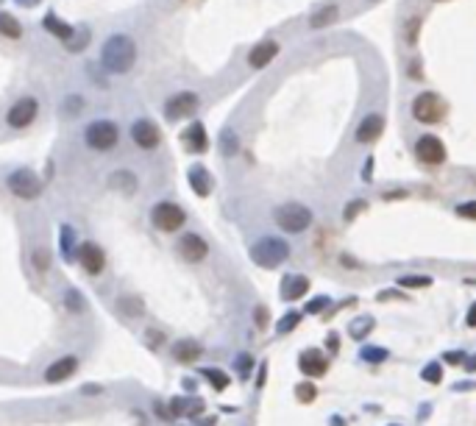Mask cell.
<instances>
[{
	"mask_svg": "<svg viewBox=\"0 0 476 426\" xmlns=\"http://www.w3.org/2000/svg\"><path fill=\"white\" fill-rule=\"evenodd\" d=\"M101 62L109 73H128L134 67L137 62V45H134V39L131 36H125V34H114L103 42V51H101Z\"/></svg>",
	"mask_w": 476,
	"mask_h": 426,
	"instance_id": "obj_1",
	"label": "cell"
},
{
	"mask_svg": "<svg viewBox=\"0 0 476 426\" xmlns=\"http://www.w3.org/2000/svg\"><path fill=\"white\" fill-rule=\"evenodd\" d=\"M273 221H276V226L281 231L301 234V231H307L312 226V209L304 206V203L290 201V203H281V206L273 209Z\"/></svg>",
	"mask_w": 476,
	"mask_h": 426,
	"instance_id": "obj_2",
	"label": "cell"
},
{
	"mask_svg": "<svg viewBox=\"0 0 476 426\" xmlns=\"http://www.w3.org/2000/svg\"><path fill=\"white\" fill-rule=\"evenodd\" d=\"M287 257H290V245L281 237H262L251 248V260L259 268H268V271H273L281 262H287Z\"/></svg>",
	"mask_w": 476,
	"mask_h": 426,
	"instance_id": "obj_3",
	"label": "cell"
},
{
	"mask_svg": "<svg viewBox=\"0 0 476 426\" xmlns=\"http://www.w3.org/2000/svg\"><path fill=\"white\" fill-rule=\"evenodd\" d=\"M117 140H120V129L112 120H95L84 131V142L92 151H112L117 145Z\"/></svg>",
	"mask_w": 476,
	"mask_h": 426,
	"instance_id": "obj_4",
	"label": "cell"
},
{
	"mask_svg": "<svg viewBox=\"0 0 476 426\" xmlns=\"http://www.w3.org/2000/svg\"><path fill=\"white\" fill-rule=\"evenodd\" d=\"M443 114H446V103L438 92H421L412 101V117L423 125H435L438 120H443Z\"/></svg>",
	"mask_w": 476,
	"mask_h": 426,
	"instance_id": "obj_5",
	"label": "cell"
},
{
	"mask_svg": "<svg viewBox=\"0 0 476 426\" xmlns=\"http://www.w3.org/2000/svg\"><path fill=\"white\" fill-rule=\"evenodd\" d=\"M151 221L159 231H179L184 226V209L179 203H173V201H162L151 209Z\"/></svg>",
	"mask_w": 476,
	"mask_h": 426,
	"instance_id": "obj_6",
	"label": "cell"
},
{
	"mask_svg": "<svg viewBox=\"0 0 476 426\" xmlns=\"http://www.w3.org/2000/svg\"><path fill=\"white\" fill-rule=\"evenodd\" d=\"M9 190L23 201H34L42 195V181L36 173H31V170H14L9 176Z\"/></svg>",
	"mask_w": 476,
	"mask_h": 426,
	"instance_id": "obj_7",
	"label": "cell"
},
{
	"mask_svg": "<svg viewBox=\"0 0 476 426\" xmlns=\"http://www.w3.org/2000/svg\"><path fill=\"white\" fill-rule=\"evenodd\" d=\"M415 156L418 162L423 164H443L446 162V145L440 137L435 134H423L418 142H415Z\"/></svg>",
	"mask_w": 476,
	"mask_h": 426,
	"instance_id": "obj_8",
	"label": "cell"
},
{
	"mask_svg": "<svg viewBox=\"0 0 476 426\" xmlns=\"http://www.w3.org/2000/svg\"><path fill=\"white\" fill-rule=\"evenodd\" d=\"M75 257H78L84 273H90V276H98V273L106 268V253H103V248L95 245V242H84V245L75 251Z\"/></svg>",
	"mask_w": 476,
	"mask_h": 426,
	"instance_id": "obj_9",
	"label": "cell"
},
{
	"mask_svg": "<svg viewBox=\"0 0 476 426\" xmlns=\"http://www.w3.org/2000/svg\"><path fill=\"white\" fill-rule=\"evenodd\" d=\"M195 109H198V95H195V92H179V95H173V98L164 103V117L176 123V120L190 117Z\"/></svg>",
	"mask_w": 476,
	"mask_h": 426,
	"instance_id": "obj_10",
	"label": "cell"
},
{
	"mask_svg": "<svg viewBox=\"0 0 476 426\" xmlns=\"http://www.w3.org/2000/svg\"><path fill=\"white\" fill-rule=\"evenodd\" d=\"M36 112H39V103H36L34 98H20V101L9 109V117H6V120H9L12 129H25V125L34 123Z\"/></svg>",
	"mask_w": 476,
	"mask_h": 426,
	"instance_id": "obj_11",
	"label": "cell"
},
{
	"mask_svg": "<svg viewBox=\"0 0 476 426\" xmlns=\"http://www.w3.org/2000/svg\"><path fill=\"white\" fill-rule=\"evenodd\" d=\"M179 253L184 262H203L206 253H209V245L201 234H184L179 240Z\"/></svg>",
	"mask_w": 476,
	"mask_h": 426,
	"instance_id": "obj_12",
	"label": "cell"
},
{
	"mask_svg": "<svg viewBox=\"0 0 476 426\" xmlns=\"http://www.w3.org/2000/svg\"><path fill=\"white\" fill-rule=\"evenodd\" d=\"M131 140H134L140 148L151 151V148H156V145L162 142V134H159V129H156V123H151V120H137V123L131 125Z\"/></svg>",
	"mask_w": 476,
	"mask_h": 426,
	"instance_id": "obj_13",
	"label": "cell"
},
{
	"mask_svg": "<svg viewBox=\"0 0 476 426\" xmlns=\"http://www.w3.org/2000/svg\"><path fill=\"white\" fill-rule=\"evenodd\" d=\"M276 56H279V42H276V39H265V42H259V45L251 48L248 64H251L253 70H262V67H268Z\"/></svg>",
	"mask_w": 476,
	"mask_h": 426,
	"instance_id": "obj_14",
	"label": "cell"
},
{
	"mask_svg": "<svg viewBox=\"0 0 476 426\" xmlns=\"http://www.w3.org/2000/svg\"><path fill=\"white\" fill-rule=\"evenodd\" d=\"M381 131H384V117L376 114V112H371V114H365L362 123L357 125V142H362V145L376 142V140L381 137Z\"/></svg>",
	"mask_w": 476,
	"mask_h": 426,
	"instance_id": "obj_15",
	"label": "cell"
},
{
	"mask_svg": "<svg viewBox=\"0 0 476 426\" xmlns=\"http://www.w3.org/2000/svg\"><path fill=\"white\" fill-rule=\"evenodd\" d=\"M298 368H301V373H307V376H312V379H321V376H326L329 362L323 360V354H321V351L307 349L304 354L298 357Z\"/></svg>",
	"mask_w": 476,
	"mask_h": 426,
	"instance_id": "obj_16",
	"label": "cell"
},
{
	"mask_svg": "<svg viewBox=\"0 0 476 426\" xmlns=\"http://www.w3.org/2000/svg\"><path fill=\"white\" fill-rule=\"evenodd\" d=\"M181 142L190 153H203L209 148V137H206L203 123H190L184 129V134H181Z\"/></svg>",
	"mask_w": 476,
	"mask_h": 426,
	"instance_id": "obj_17",
	"label": "cell"
},
{
	"mask_svg": "<svg viewBox=\"0 0 476 426\" xmlns=\"http://www.w3.org/2000/svg\"><path fill=\"white\" fill-rule=\"evenodd\" d=\"M75 371H78V360L75 357H59L53 365H48L45 381H51V385H59V381H67Z\"/></svg>",
	"mask_w": 476,
	"mask_h": 426,
	"instance_id": "obj_18",
	"label": "cell"
},
{
	"mask_svg": "<svg viewBox=\"0 0 476 426\" xmlns=\"http://www.w3.org/2000/svg\"><path fill=\"white\" fill-rule=\"evenodd\" d=\"M310 292V279L301 276V273H292V276H284L281 281V298L284 301H298L301 295Z\"/></svg>",
	"mask_w": 476,
	"mask_h": 426,
	"instance_id": "obj_19",
	"label": "cell"
},
{
	"mask_svg": "<svg viewBox=\"0 0 476 426\" xmlns=\"http://www.w3.org/2000/svg\"><path fill=\"white\" fill-rule=\"evenodd\" d=\"M203 354V349H201V343L198 340H179L176 346H173V357H176L179 362H184V365H190V362H195L198 357Z\"/></svg>",
	"mask_w": 476,
	"mask_h": 426,
	"instance_id": "obj_20",
	"label": "cell"
},
{
	"mask_svg": "<svg viewBox=\"0 0 476 426\" xmlns=\"http://www.w3.org/2000/svg\"><path fill=\"white\" fill-rule=\"evenodd\" d=\"M187 179H190V187H192V192L195 195H201V198H206L209 192H212V176L206 173L203 167H190V173H187Z\"/></svg>",
	"mask_w": 476,
	"mask_h": 426,
	"instance_id": "obj_21",
	"label": "cell"
},
{
	"mask_svg": "<svg viewBox=\"0 0 476 426\" xmlns=\"http://www.w3.org/2000/svg\"><path fill=\"white\" fill-rule=\"evenodd\" d=\"M42 25H45V31H51L53 36H59L64 45H70L73 42V36H75V31H73V25H67V23H62L56 14H45V20H42Z\"/></svg>",
	"mask_w": 476,
	"mask_h": 426,
	"instance_id": "obj_22",
	"label": "cell"
},
{
	"mask_svg": "<svg viewBox=\"0 0 476 426\" xmlns=\"http://www.w3.org/2000/svg\"><path fill=\"white\" fill-rule=\"evenodd\" d=\"M117 307L128 318H142L145 315V304H142V298H137V295H120Z\"/></svg>",
	"mask_w": 476,
	"mask_h": 426,
	"instance_id": "obj_23",
	"label": "cell"
},
{
	"mask_svg": "<svg viewBox=\"0 0 476 426\" xmlns=\"http://www.w3.org/2000/svg\"><path fill=\"white\" fill-rule=\"evenodd\" d=\"M340 17V9L331 3V6H323V9H318L312 17H310V28H326V25H331L334 20Z\"/></svg>",
	"mask_w": 476,
	"mask_h": 426,
	"instance_id": "obj_24",
	"label": "cell"
},
{
	"mask_svg": "<svg viewBox=\"0 0 476 426\" xmlns=\"http://www.w3.org/2000/svg\"><path fill=\"white\" fill-rule=\"evenodd\" d=\"M109 184L114 190H123V192H134L137 190V179H134L131 170H117V173H112Z\"/></svg>",
	"mask_w": 476,
	"mask_h": 426,
	"instance_id": "obj_25",
	"label": "cell"
},
{
	"mask_svg": "<svg viewBox=\"0 0 476 426\" xmlns=\"http://www.w3.org/2000/svg\"><path fill=\"white\" fill-rule=\"evenodd\" d=\"M0 34L9 36V39H20L23 36V25L17 23V17L6 14V12H0Z\"/></svg>",
	"mask_w": 476,
	"mask_h": 426,
	"instance_id": "obj_26",
	"label": "cell"
},
{
	"mask_svg": "<svg viewBox=\"0 0 476 426\" xmlns=\"http://www.w3.org/2000/svg\"><path fill=\"white\" fill-rule=\"evenodd\" d=\"M201 373H203V379H206L218 393H223V390L229 388V376H226L223 371H218V368H203Z\"/></svg>",
	"mask_w": 476,
	"mask_h": 426,
	"instance_id": "obj_27",
	"label": "cell"
},
{
	"mask_svg": "<svg viewBox=\"0 0 476 426\" xmlns=\"http://www.w3.org/2000/svg\"><path fill=\"white\" fill-rule=\"evenodd\" d=\"M371 329H373V318H371V315H360L357 321H351L349 334H351L354 340H362L365 334H371Z\"/></svg>",
	"mask_w": 476,
	"mask_h": 426,
	"instance_id": "obj_28",
	"label": "cell"
},
{
	"mask_svg": "<svg viewBox=\"0 0 476 426\" xmlns=\"http://www.w3.org/2000/svg\"><path fill=\"white\" fill-rule=\"evenodd\" d=\"M387 357H390V351L381 349V346H365V349H362V360H365V362L379 365V362H384Z\"/></svg>",
	"mask_w": 476,
	"mask_h": 426,
	"instance_id": "obj_29",
	"label": "cell"
},
{
	"mask_svg": "<svg viewBox=\"0 0 476 426\" xmlns=\"http://www.w3.org/2000/svg\"><path fill=\"white\" fill-rule=\"evenodd\" d=\"M429 284H435L429 276H401L399 279V287H404V290H423Z\"/></svg>",
	"mask_w": 476,
	"mask_h": 426,
	"instance_id": "obj_30",
	"label": "cell"
},
{
	"mask_svg": "<svg viewBox=\"0 0 476 426\" xmlns=\"http://www.w3.org/2000/svg\"><path fill=\"white\" fill-rule=\"evenodd\" d=\"M423 381H429V385H440L443 381V368H440V362H429L426 368H423Z\"/></svg>",
	"mask_w": 476,
	"mask_h": 426,
	"instance_id": "obj_31",
	"label": "cell"
},
{
	"mask_svg": "<svg viewBox=\"0 0 476 426\" xmlns=\"http://www.w3.org/2000/svg\"><path fill=\"white\" fill-rule=\"evenodd\" d=\"M64 307L70 310V312H84V298H81V292H75V290H67L64 292Z\"/></svg>",
	"mask_w": 476,
	"mask_h": 426,
	"instance_id": "obj_32",
	"label": "cell"
},
{
	"mask_svg": "<svg viewBox=\"0 0 476 426\" xmlns=\"http://www.w3.org/2000/svg\"><path fill=\"white\" fill-rule=\"evenodd\" d=\"M295 396L304 401V404H310V401H315V396H318V390H315V385H310V381H304V385H298L295 388Z\"/></svg>",
	"mask_w": 476,
	"mask_h": 426,
	"instance_id": "obj_33",
	"label": "cell"
},
{
	"mask_svg": "<svg viewBox=\"0 0 476 426\" xmlns=\"http://www.w3.org/2000/svg\"><path fill=\"white\" fill-rule=\"evenodd\" d=\"M298 323H301V312H287V315L279 321V331L287 334V331H292Z\"/></svg>",
	"mask_w": 476,
	"mask_h": 426,
	"instance_id": "obj_34",
	"label": "cell"
},
{
	"mask_svg": "<svg viewBox=\"0 0 476 426\" xmlns=\"http://www.w3.org/2000/svg\"><path fill=\"white\" fill-rule=\"evenodd\" d=\"M329 304H331L329 295H318V298H312V301L307 304V312H310V315H318V312H323Z\"/></svg>",
	"mask_w": 476,
	"mask_h": 426,
	"instance_id": "obj_35",
	"label": "cell"
},
{
	"mask_svg": "<svg viewBox=\"0 0 476 426\" xmlns=\"http://www.w3.org/2000/svg\"><path fill=\"white\" fill-rule=\"evenodd\" d=\"M73 229L70 226H62V253H64V257H70V253H73Z\"/></svg>",
	"mask_w": 476,
	"mask_h": 426,
	"instance_id": "obj_36",
	"label": "cell"
},
{
	"mask_svg": "<svg viewBox=\"0 0 476 426\" xmlns=\"http://www.w3.org/2000/svg\"><path fill=\"white\" fill-rule=\"evenodd\" d=\"M457 215L460 218H468V221H476V201H465L457 206Z\"/></svg>",
	"mask_w": 476,
	"mask_h": 426,
	"instance_id": "obj_37",
	"label": "cell"
},
{
	"mask_svg": "<svg viewBox=\"0 0 476 426\" xmlns=\"http://www.w3.org/2000/svg\"><path fill=\"white\" fill-rule=\"evenodd\" d=\"M362 209H368V203H365V201H354V203H349V206L342 209V218H345V221H354L357 212H362Z\"/></svg>",
	"mask_w": 476,
	"mask_h": 426,
	"instance_id": "obj_38",
	"label": "cell"
},
{
	"mask_svg": "<svg viewBox=\"0 0 476 426\" xmlns=\"http://www.w3.org/2000/svg\"><path fill=\"white\" fill-rule=\"evenodd\" d=\"M34 265H36V271H48L51 268V257L45 251H36L34 253Z\"/></svg>",
	"mask_w": 476,
	"mask_h": 426,
	"instance_id": "obj_39",
	"label": "cell"
},
{
	"mask_svg": "<svg viewBox=\"0 0 476 426\" xmlns=\"http://www.w3.org/2000/svg\"><path fill=\"white\" fill-rule=\"evenodd\" d=\"M221 142H223V148H226V153H229V156H231V153H237V137H234L231 131H223Z\"/></svg>",
	"mask_w": 476,
	"mask_h": 426,
	"instance_id": "obj_40",
	"label": "cell"
},
{
	"mask_svg": "<svg viewBox=\"0 0 476 426\" xmlns=\"http://www.w3.org/2000/svg\"><path fill=\"white\" fill-rule=\"evenodd\" d=\"M234 365H237V371H240V376H248V373H251V365H253V360H251L248 354H240Z\"/></svg>",
	"mask_w": 476,
	"mask_h": 426,
	"instance_id": "obj_41",
	"label": "cell"
},
{
	"mask_svg": "<svg viewBox=\"0 0 476 426\" xmlns=\"http://www.w3.org/2000/svg\"><path fill=\"white\" fill-rule=\"evenodd\" d=\"M145 343H148L151 349H156V346H162V343H164V334H162V331H156V329H148V334H145Z\"/></svg>",
	"mask_w": 476,
	"mask_h": 426,
	"instance_id": "obj_42",
	"label": "cell"
},
{
	"mask_svg": "<svg viewBox=\"0 0 476 426\" xmlns=\"http://www.w3.org/2000/svg\"><path fill=\"white\" fill-rule=\"evenodd\" d=\"M418 28H421V17H415V20L407 23V42H410V45L418 39Z\"/></svg>",
	"mask_w": 476,
	"mask_h": 426,
	"instance_id": "obj_43",
	"label": "cell"
},
{
	"mask_svg": "<svg viewBox=\"0 0 476 426\" xmlns=\"http://www.w3.org/2000/svg\"><path fill=\"white\" fill-rule=\"evenodd\" d=\"M253 321H256V326L265 329V326H268V310H265V307H256V310H253Z\"/></svg>",
	"mask_w": 476,
	"mask_h": 426,
	"instance_id": "obj_44",
	"label": "cell"
},
{
	"mask_svg": "<svg viewBox=\"0 0 476 426\" xmlns=\"http://www.w3.org/2000/svg\"><path fill=\"white\" fill-rule=\"evenodd\" d=\"M446 362H451V365H462V362H465V351H449V354H446Z\"/></svg>",
	"mask_w": 476,
	"mask_h": 426,
	"instance_id": "obj_45",
	"label": "cell"
},
{
	"mask_svg": "<svg viewBox=\"0 0 476 426\" xmlns=\"http://www.w3.org/2000/svg\"><path fill=\"white\" fill-rule=\"evenodd\" d=\"M153 412H159L162 415V421H173V415L164 410V404H159V401H153Z\"/></svg>",
	"mask_w": 476,
	"mask_h": 426,
	"instance_id": "obj_46",
	"label": "cell"
},
{
	"mask_svg": "<svg viewBox=\"0 0 476 426\" xmlns=\"http://www.w3.org/2000/svg\"><path fill=\"white\" fill-rule=\"evenodd\" d=\"M371 170H373V159H368V162H365V167H362V181H371V179H373Z\"/></svg>",
	"mask_w": 476,
	"mask_h": 426,
	"instance_id": "obj_47",
	"label": "cell"
},
{
	"mask_svg": "<svg viewBox=\"0 0 476 426\" xmlns=\"http://www.w3.org/2000/svg\"><path fill=\"white\" fill-rule=\"evenodd\" d=\"M465 323H468L471 329H476V304H471V310H468V318H465Z\"/></svg>",
	"mask_w": 476,
	"mask_h": 426,
	"instance_id": "obj_48",
	"label": "cell"
},
{
	"mask_svg": "<svg viewBox=\"0 0 476 426\" xmlns=\"http://www.w3.org/2000/svg\"><path fill=\"white\" fill-rule=\"evenodd\" d=\"M465 368H468V373H476V357H471V360L465 362Z\"/></svg>",
	"mask_w": 476,
	"mask_h": 426,
	"instance_id": "obj_49",
	"label": "cell"
},
{
	"mask_svg": "<svg viewBox=\"0 0 476 426\" xmlns=\"http://www.w3.org/2000/svg\"><path fill=\"white\" fill-rule=\"evenodd\" d=\"M17 3H25V6H34V3H36V0H17Z\"/></svg>",
	"mask_w": 476,
	"mask_h": 426,
	"instance_id": "obj_50",
	"label": "cell"
}]
</instances>
